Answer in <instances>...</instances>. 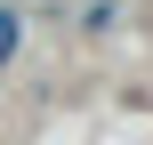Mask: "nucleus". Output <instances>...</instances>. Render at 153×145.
I'll list each match as a JSON object with an SVG mask.
<instances>
[{"instance_id": "nucleus-1", "label": "nucleus", "mask_w": 153, "mask_h": 145, "mask_svg": "<svg viewBox=\"0 0 153 145\" xmlns=\"http://www.w3.org/2000/svg\"><path fill=\"white\" fill-rule=\"evenodd\" d=\"M48 8H56V16H81L89 32H105V24L121 16V0H48Z\"/></svg>"}, {"instance_id": "nucleus-2", "label": "nucleus", "mask_w": 153, "mask_h": 145, "mask_svg": "<svg viewBox=\"0 0 153 145\" xmlns=\"http://www.w3.org/2000/svg\"><path fill=\"white\" fill-rule=\"evenodd\" d=\"M16 48H24V16H16L8 0H0V73L16 65Z\"/></svg>"}]
</instances>
